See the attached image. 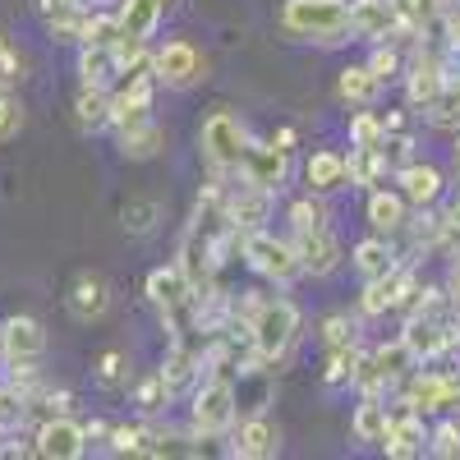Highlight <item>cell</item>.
Here are the masks:
<instances>
[{
  "label": "cell",
  "instance_id": "cell-1",
  "mask_svg": "<svg viewBox=\"0 0 460 460\" xmlns=\"http://www.w3.org/2000/svg\"><path fill=\"white\" fill-rule=\"evenodd\" d=\"M230 323L249 327L253 359L267 364V368L277 359H286L290 345L299 341V309L281 295H262V290H244L240 299L230 295Z\"/></svg>",
  "mask_w": 460,
  "mask_h": 460
},
{
  "label": "cell",
  "instance_id": "cell-2",
  "mask_svg": "<svg viewBox=\"0 0 460 460\" xmlns=\"http://www.w3.org/2000/svg\"><path fill=\"white\" fill-rule=\"evenodd\" d=\"M281 28L290 37L318 47H341L350 37V0H286L281 5Z\"/></svg>",
  "mask_w": 460,
  "mask_h": 460
},
{
  "label": "cell",
  "instance_id": "cell-3",
  "mask_svg": "<svg viewBox=\"0 0 460 460\" xmlns=\"http://www.w3.org/2000/svg\"><path fill=\"white\" fill-rule=\"evenodd\" d=\"M235 387H230V373H203L194 387V405H189V429L199 438H221L235 429Z\"/></svg>",
  "mask_w": 460,
  "mask_h": 460
},
{
  "label": "cell",
  "instance_id": "cell-4",
  "mask_svg": "<svg viewBox=\"0 0 460 460\" xmlns=\"http://www.w3.org/2000/svg\"><path fill=\"white\" fill-rule=\"evenodd\" d=\"M414 368H419V359H414V350L405 345V336L382 341V345H373V350L359 359L355 392H359V396H382L387 387H401Z\"/></svg>",
  "mask_w": 460,
  "mask_h": 460
},
{
  "label": "cell",
  "instance_id": "cell-5",
  "mask_svg": "<svg viewBox=\"0 0 460 460\" xmlns=\"http://www.w3.org/2000/svg\"><path fill=\"white\" fill-rule=\"evenodd\" d=\"M249 129L235 120L230 111H212L203 129H199V147H203V157L217 175H230V171H240L244 166V152H249Z\"/></svg>",
  "mask_w": 460,
  "mask_h": 460
},
{
  "label": "cell",
  "instance_id": "cell-6",
  "mask_svg": "<svg viewBox=\"0 0 460 460\" xmlns=\"http://www.w3.org/2000/svg\"><path fill=\"white\" fill-rule=\"evenodd\" d=\"M244 262L253 267L258 277L277 281V286H290L295 277H304V262H299L295 244H290V240H277L267 226L244 235Z\"/></svg>",
  "mask_w": 460,
  "mask_h": 460
},
{
  "label": "cell",
  "instance_id": "cell-7",
  "mask_svg": "<svg viewBox=\"0 0 460 460\" xmlns=\"http://www.w3.org/2000/svg\"><path fill=\"white\" fill-rule=\"evenodd\" d=\"M419 290V272L410 262H396L392 272L382 277H368L364 290H359V314L364 318H382V314H405L410 295Z\"/></svg>",
  "mask_w": 460,
  "mask_h": 460
},
{
  "label": "cell",
  "instance_id": "cell-8",
  "mask_svg": "<svg viewBox=\"0 0 460 460\" xmlns=\"http://www.w3.org/2000/svg\"><path fill=\"white\" fill-rule=\"evenodd\" d=\"M147 69H152V79L166 84V88H194L203 74H208V60H203V51H199L194 42H184V37H171V42L152 47Z\"/></svg>",
  "mask_w": 460,
  "mask_h": 460
},
{
  "label": "cell",
  "instance_id": "cell-9",
  "mask_svg": "<svg viewBox=\"0 0 460 460\" xmlns=\"http://www.w3.org/2000/svg\"><path fill=\"white\" fill-rule=\"evenodd\" d=\"M152 97H157L152 69L120 74V79L111 84V129H134V125L152 120Z\"/></svg>",
  "mask_w": 460,
  "mask_h": 460
},
{
  "label": "cell",
  "instance_id": "cell-10",
  "mask_svg": "<svg viewBox=\"0 0 460 460\" xmlns=\"http://www.w3.org/2000/svg\"><path fill=\"white\" fill-rule=\"evenodd\" d=\"M401 79H405V102L419 106V111H429V106L447 93V51L419 42L414 56L405 60V74H401Z\"/></svg>",
  "mask_w": 460,
  "mask_h": 460
},
{
  "label": "cell",
  "instance_id": "cell-11",
  "mask_svg": "<svg viewBox=\"0 0 460 460\" xmlns=\"http://www.w3.org/2000/svg\"><path fill=\"white\" fill-rule=\"evenodd\" d=\"M88 451V424L69 414H47L42 429L32 433V456L42 460H79Z\"/></svg>",
  "mask_w": 460,
  "mask_h": 460
},
{
  "label": "cell",
  "instance_id": "cell-12",
  "mask_svg": "<svg viewBox=\"0 0 460 460\" xmlns=\"http://www.w3.org/2000/svg\"><path fill=\"white\" fill-rule=\"evenodd\" d=\"M290 244L304 262V277H332L341 267V240L332 226H314V230H290Z\"/></svg>",
  "mask_w": 460,
  "mask_h": 460
},
{
  "label": "cell",
  "instance_id": "cell-13",
  "mask_svg": "<svg viewBox=\"0 0 460 460\" xmlns=\"http://www.w3.org/2000/svg\"><path fill=\"white\" fill-rule=\"evenodd\" d=\"M240 180L281 194L286 180H290V147H281V143H249L244 166H240Z\"/></svg>",
  "mask_w": 460,
  "mask_h": 460
},
{
  "label": "cell",
  "instance_id": "cell-14",
  "mask_svg": "<svg viewBox=\"0 0 460 460\" xmlns=\"http://www.w3.org/2000/svg\"><path fill=\"white\" fill-rule=\"evenodd\" d=\"M272 203H277V194L272 189H258V184H226V217H230V226L240 230V235H249V230H262L267 226V217H272Z\"/></svg>",
  "mask_w": 460,
  "mask_h": 460
},
{
  "label": "cell",
  "instance_id": "cell-15",
  "mask_svg": "<svg viewBox=\"0 0 460 460\" xmlns=\"http://www.w3.org/2000/svg\"><path fill=\"white\" fill-rule=\"evenodd\" d=\"M281 451V429L262 414H244L235 419V429H230V456H244V460H267Z\"/></svg>",
  "mask_w": 460,
  "mask_h": 460
},
{
  "label": "cell",
  "instance_id": "cell-16",
  "mask_svg": "<svg viewBox=\"0 0 460 460\" xmlns=\"http://www.w3.org/2000/svg\"><path fill=\"white\" fill-rule=\"evenodd\" d=\"M47 355V332L37 318H5L0 323V359L5 364H37Z\"/></svg>",
  "mask_w": 460,
  "mask_h": 460
},
{
  "label": "cell",
  "instance_id": "cell-17",
  "mask_svg": "<svg viewBox=\"0 0 460 460\" xmlns=\"http://www.w3.org/2000/svg\"><path fill=\"white\" fill-rule=\"evenodd\" d=\"M401 28L392 0H350V37L355 42H387Z\"/></svg>",
  "mask_w": 460,
  "mask_h": 460
},
{
  "label": "cell",
  "instance_id": "cell-18",
  "mask_svg": "<svg viewBox=\"0 0 460 460\" xmlns=\"http://www.w3.org/2000/svg\"><path fill=\"white\" fill-rule=\"evenodd\" d=\"M230 387H235V414H262L267 405H272V368L249 359L240 364L235 373H230Z\"/></svg>",
  "mask_w": 460,
  "mask_h": 460
},
{
  "label": "cell",
  "instance_id": "cell-19",
  "mask_svg": "<svg viewBox=\"0 0 460 460\" xmlns=\"http://www.w3.org/2000/svg\"><path fill=\"white\" fill-rule=\"evenodd\" d=\"M396 184L410 208H438V199L447 194V175L433 162H405L396 171Z\"/></svg>",
  "mask_w": 460,
  "mask_h": 460
},
{
  "label": "cell",
  "instance_id": "cell-20",
  "mask_svg": "<svg viewBox=\"0 0 460 460\" xmlns=\"http://www.w3.org/2000/svg\"><path fill=\"white\" fill-rule=\"evenodd\" d=\"M382 451H387L392 460L424 456L429 451V424H424V414H419V410L392 414V429H387V438H382Z\"/></svg>",
  "mask_w": 460,
  "mask_h": 460
},
{
  "label": "cell",
  "instance_id": "cell-21",
  "mask_svg": "<svg viewBox=\"0 0 460 460\" xmlns=\"http://www.w3.org/2000/svg\"><path fill=\"white\" fill-rule=\"evenodd\" d=\"M405 221H410V203H405L401 189H382V184L368 189V230L373 235L396 240L405 230Z\"/></svg>",
  "mask_w": 460,
  "mask_h": 460
},
{
  "label": "cell",
  "instance_id": "cell-22",
  "mask_svg": "<svg viewBox=\"0 0 460 460\" xmlns=\"http://www.w3.org/2000/svg\"><path fill=\"white\" fill-rule=\"evenodd\" d=\"M147 299H152V309L157 314H175L184 309L189 299H194V286H189V277L180 272V267H152L147 272Z\"/></svg>",
  "mask_w": 460,
  "mask_h": 460
},
{
  "label": "cell",
  "instance_id": "cell-23",
  "mask_svg": "<svg viewBox=\"0 0 460 460\" xmlns=\"http://www.w3.org/2000/svg\"><path fill=\"white\" fill-rule=\"evenodd\" d=\"M304 184L309 194H336V189H350V175H345V152L336 147H318L309 162H304Z\"/></svg>",
  "mask_w": 460,
  "mask_h": 460
},
{
  "label": "cell",
  "instance_id": "cell-24",
  "mask_svg": "<svg viewBox=\"0 0 460 460\" xmlns=\"http://www.w3.org/2000/svg\"><path fill=\"white\" fill-rule=\"evenodd\" d=\"M203 350H194V345H180V341H171V350H166V364L157 368L162 377H166V387H171V396H180V392H189V387H199V377H203Z\"/></svg>",
  "mask_w": 460,
  "mask_h": 460
},
{
  "label": "cell",
  "instance_id": "cell-25",
  "mask_svg": "<svg viewBox=\"0 0 460 460\" xmlns=\"http://www.w3.org/2000/svg\"><path fill=\"white\" fill-rule=\"evenodd\" d=\"M106 309H111V286L97 272L74 277V286H69V314L79 323H97V318H106Z\"/></svg>",
  "mask_w": 460,
  "mask_h": 460
},
{
  "label": "cell",
  "instance_id": "cell-26",
  "mask_svg": "<svg viewBox=\"0 0 460 460\" xmlns=\"http://www.w3.org/2000/svg\"><path fill=\"white\" fill-rule=\"evenodd\" d=\"M387 152L382 147H355L350 143V152H345V175H350V189H377L382 180H387Z\"/></svg>",
  "mask_w": 460,
  "mask_h": 460
},
{
  "label": "cell",
  "instance_id": "cell-27",
  "mask_svg": "<svg viewBox=\"0 0 460 460\" xmlns=\"http://www.w3.org/2000/svg\"><path fill=\"white\" fill-rule=\"evenodd\" d=\"M396 262H401V258H396V249H392V240H387V235H364V240L350 249V267L359 272V281L392 272Z\"/></svg>",
  "mask_w": 460,
  "mask_h": 460
},
{
  "label": "cell",
  "instance_id": "cell-28",
  "mask_svg": "<svg viewBox=\"0 0 460 460\" xmlns=\"http://www.w3.org/2000/svg\"><path fill=\"white\" fill-rule=\"evenodd\" d=\"M387 429H392V410L382 405V396H359V405H355V414H350V433H355V442L382 447Z\"/></svg>",
  "mask_w": 460,
  "mask_h": 460
},
{
  "label": "cell",
  "instance_id": "cell-29",
  "mask_svg": "<svg viewBox=\"0 0 460 460\" xmlns=\"http://www.w3.org/2000/svg\"><path fill=\"white\" fill-rule=\"evenodd\" d=\"M336 97L350 102V106H373V102L382 97V79L368 69V60H364V65H345V69L336 74Z\"/></svg>",
  "mask_w": 460,
  "mask_h": 460
},
{
  "label": "cell",
  "instance_id": "cell-30",
  "mask_svg": "<svg viewBox=\"0 0 460 460\" xmlns=\"http://www.w3.org/2000/svg\"><path fill=\"white\" fill-rule=\"evenodd\" d=\"M74 125H79L84 134L111 129V88L79 84V97H74Z\"/></svg>",
  "mask_w": 460,
  "mask_h": 460
},
{
  "label": "cell",
  "instance_id": "cell-31",
  "mask_svg": "<svg viewBox=\"0 0 460 460\" xmlns=\"http://www.w3.org/2000/svg\"><path fill=\"white\" fill-rule=\"evenodd\" d=\"M166 10H171V0H120V10H115V14H120V28L129 37H152Z\"/></svg>",
  "mask_w": 460,
  "mask_h": 460
},
{
  "label": "cell",
  "instance_id": "cell-32",
  "mask_svg": "<svg viewBox=\"0 0 460 460\" xmlns=\"http://www.w3.org/2000/svg\"><path fill=\"white\" fill-rule=\"evenodd\" d=\"M115 138H120V152L129 162H147V157H157V152L166 147V129L157 120H143L134 129H115Z\"/></svg>",
  "mask_w": 460,
  "mask_h": 460
},
{
  "label": "cell",
  "instance_id": "cell-33",
  "mask_svg": "<svg viewBox=\"0 0 460 460\" xmlns=\"http://www.w3.org/2000/svg\"><path fill=\"white\" fill-rule=\"evenodd\" d=\"M115 79H120V65H115L111 47H79V84L111 88Z\"/></svg>",
  "mask_w": 460,
  "mask_h": 460
},
{
  "label": "cell",
  "instance_id": "cell-34",
  "mask_svg": "<svg viewBox=\"0 0 460 460\" xmlns=\"http://www.w3.org/2000/svg\"><path fill=\"white\" fill-rule=\"evenodd\" d=\"M359 359H364V350H359L355 341H350V345H332V350H327V368H323V382H327V387H355Z\"/></svg>",
  "mask_w": 460,
  "mask_h": 460
},
{
  "label": "cell",
  "instance_id": "cell-35",
  "mask_svg": "<svg viewBox=\"0 0 460 460\" xmlns=\"http://www.w3.org/2000/svg\"><path fill=\"white\" fill-rule=\"evenodd\" d=\"M171 401H175V396H171V387H166V377H162V373H147V377H138V382H134V405H138V414H143V419L162 414Z\"/></svg>",
  "mask_w": 460,
  "mask_h": 460
},
{
  "label": "cell",
  "instance_id": "cell-36",
  "mask_svg": "<svg viewBox=\"0 0 460 460\" xmlns=\"http://www.w3.org/2000/svg\"><path fill=\"white\" fill-rule=\"evenodd\" d=\"M368 69H373L377 79H382V88H387V84H396L401 74H405V47H401V42H392V37H387V42H373Z\"/></svg>",
  "mask_w": 460,
  "mask_h": 460
},
{
  "label": "cell",
  "instance_id": "cell-37",
  "mask_svg": "<svg viewBox=\"0 0 460 460\" xmlns=\"http://www.w3.org/2000/svg\"><path fill=\"white\" fill-rule=\"evenodd\" d=\"M120 32H125V28H120V14L88 10V14H84V37H79V47H111Z\"/></svg>",
  "mask_w": 460,
  "mask_h": 460
},
{
  "label": "cell",
  "instance_id": "cell-38",
  "mask_svg": "<svg viewBox=\"0 0 460 460\" xmlns=\"http://www.w3.org/2000/svg\"><path fill=\"white\" fill-rule=\"evenodd\" d=\"M120 217H125L129 235H152V230H157V221H162V203H157V199H129Z\"/></svg>",
  "mask_w": 460,
  "mask_h": 460
},
{
  "label": "cell",
  "instance_id": "cell-39",
  "mask_svg": "<svg viewBox=\"0 0 460 460\" xmlns=\"http://www.w3.org/2000/svg\"><path fill=\"white\" fill-rule=\"evenodd\" d=\"M286 217H290V230H314V226H332V212H327L323 194H309V199H295Z\"/></svg>",
  "mask_w": 460,
  "mask_h": 460
},
{
  "label": "cell",
  "instance_id": "cell-40",
  "mask_svg": "<svg viewBox=\"0 0 460 460\" xmlns=\"http://www.w3.org/2000/svg\"><path fill=\"white\" fill-rule=\"evenodd\" d=\"M429 456H438V460H460V419H456V414L429 429Z\"/></svg>",
  "mask_w": 460,
  "mask_h": 460
},
{
  "label": "cell",
  "instance_id": "cell-41",
  "mask_svg": "<svg viewBox=\"0 0 460 460\" xmlns=\"http://www.w3.org/2000/svg\"><path fill=\"white\" fill-rule=\"evenodd\" d=\"M143 447H147V424H115L106 433L111 456H143Z\"/></svg>",
  "mask_w": 460,
  "mask_h": 460
},
{
  "label": "cell",
  "instance_id": "cell-42",
  "mask_svg": "<svg viewBox=\"0 0 460 460\" xmlns=\"http://www.w3.org/2000/svg\"><path fill=\"white\" fill-rule=\"evenodd\" d=\"M382 138H387V129H382V115L377 111H359L350 120V143L355 147H382Z\"/></svg>",
  "mask_w": 460,
  "mask_h": 460
},
{
  "label": "cell",
  "instance_id": "cell-43",
  "mask_svg": "<svg viewBox=\"0 0 460 460\" xmlns=\"http://www.w3.org/2000/svg\"><path fill=\"white\" fill-rule=\"evenodd\" d=\"M23 102L10 93V88H0V143H10V138H19V129H23Z\"/></svg>",
  "mask_w": 460,
  "mask_h": 460
},
{
  "label": "cell",
  "instance_id": "cell-44",
  "mask_svg": "<svg viewBox=\"0 0 460 460\" xmlns=\"http://www.w3.org/2000/svg\"><path fill=\"white\" fill-rule=\"evenodd\" d=\"M355 341V318L350 314H327L323 318V345L332 350V345H350Z\"/></svg>",
  "mask_w": 460,
  "mask_h": 460
},
{
  "label": "cell",
  "instance_id": "cell-45",
  "mask_svg": "<svg viewBox=\"0 0 460 460\" xmlns=\"http://www.w3.org/2000/svg\"><path fill=\"white\" fill-rule=\"evenodd\" d=\"M382 152H387V166L401 171L405 162H414V157H410V152H414V138H410L405 129H401V134H387V138H382Z\"/></svg>",
  "mask_w": 460,
  "mask_h": 460
},
{
  "label": "cell",
  "instance_id": "cell-46",
  "mask_svg": "<svg viewBox=\"0 0 460 460\" xmlns=\"http://www.w3.org/2000/svg\"><path fill=\"white\" fill-rule=\"evenodd\" d=\"M120 377H125V350H106L97 359V382L102 387H120Z\"/></svg>",
  "mask_w": 460,
  "mask_h": 460
},
{
  "label": "cell",
  "instance_id": "cell-47",
  "mask_svg": "<svg viewBox=\"0 0 460 460\" xmlns=\"http://www.w3.org/2000/svg\"><path fill=\"white\" fill-rule=\"evenodd\" d=\"M23 79V60H19V51H10V42L0 37V88H14Z\"/></svg>",
  "mask_w": 460,
  "mask_h": 460
},
{
  "label": "cell",
  "instance_id": "cell-48",
  "mask_svg": "<svg viewBox=\"0 0 460 460\" xmlns=\"http://www.w3.org/2000/svg\"><path fill=\"white\" fill-rule=\"evenodd\" d=\"M47 405H51V414H69L74 396H69V392H47Z\"/></svg>",
  "mask_w": 460,
  "mask_h": 460
},
{
  "label": "cell",
  "instance_id": "cell-49",
  "mask_svg": "<svg viewBox=\"0 0 460 460\" xmlns=\"http://www.w3.org/2000/svg\"><path fill=\"white\" fill-rule=\"evenodd\" d=\"M447 290H451V299L460 304V253L451 258V277H447Z\"/></svg>",
  "mask_w": 460,
  "mask_h": 460
},
{
  "label": "cell",
  "instance_id": "cell-50",
  "mask_svg": "<svg viewBox=\"0 0 460 460\" xmlns=\"http://www.w3.org/2000/svg\"><path fill=\"white\" fill-rule=\"evenodd\" d=\"M272 143H281V147H295V143H299V134H295V129H277V138H272Z\"/></svg>",
  "mask_w": 460,
  "mask_h": 460
},
{
  "label": "cell",
  "instance_id": "cell-51",
  "mask_svg": "<svg viewBox=\"0 0 460 460\" xmlns=\"http://www.w3.org/2000/svg\"><path fill=\"white\" fill-rule=\"evenodd\" d=\"M79 5H84V0H79Z\"/></svg>",
  "mask_w": 460,
  "mask_h": 460
}]
</instances>
